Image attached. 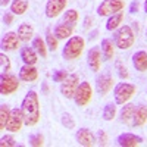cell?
I'll use <instances>...</instances> for the list:
<instances>
[{
  "instance_id": "5",
  "label": "cell",
  "mask_w": 147,
  "mask_h": 147,
  "mask_svg": "<svg viewBox=\"0 0 147 147\" xmlns=\"http://www.w3.org/2000/svg\"><path fill=\"white\" fill-rule=\"evenodd\" d=\"M80 85V77L77 74H69V75L60 82V93L65 99H74L75 91Z\"/></svg>"
},
{
  "instance_id": "20",
  "label": "cell",
  "mask_w": 147,
  "mask_h": 147,
  "mask_svg": "<svg viewBox=\"0 0 147 147\" xmlns=\"http://www.w3.org/2000/svg\"><path fill=\"white\" fill-rule=\"evenodd\" d=\"M134 110H136V106L132 103H128V105H124L121 109V122L125 125H132V118H134Z\"/></svg>"
},
{
  "instance_id": "15",
  "label": "cell",
  "mask_w": 147,
  "mask_h": 147,
  "mask_svg": "<svg viewBox=\"0 0 147 147\" xmlns=\"http://www.w3.org/2000/svg\"><path fill=\"white\" fill-rule=\"evenodd\" d=\"M75 138H77L78 144H81L84 147H91L94 144V136L88 128H80L75 134Z\"/></svg>"
},
{
  "instance_id": "30",
  "label": "cell",
  "mask_w": 147,
  "mask_h": 147,
  "mask_svg": "<svg viewBox=\"0 0 147 147\" xmlns=\"http://www.w3.org/2000/svg\"><path fill=\"white\" fill-rule=\"evenodd\" d=\"M57 37L55 34H52L50 31H47L46 32V43H47V47H49V50L50 52H56L57 50Z\"/></svg>"
},
{
  "instance_id": "38",
  "label": "cell",
  "mask_w": 147,
  "mask_h": 147,
  "mask_svg": "<svg viewBox=\"0 0 147 147\" xmlns=\"http://www.w3.org/2000/svg\"><path fill=\"white\" fill-rule=\"evenodd\" d=\"M3 22L6 25H12V22H13V13H12V12H6L3 15Z\"/></svg>"
},
{
  "instance_id": "12",
  "label": "cell",
  "mask_w": 147,
  "mask_h": 147,
  "mask_svg": "<svg viewBox=\"0 0 147 147\" xmlns=\"http://www.w3.org/2000/svg\"><path fill=\"white\" fill-rule=\"evenodd\" d=\"M19 43H21V38L18 32H13V31H9L6 34H3L2 37V49L6 52H13L19 47Z\"/></svg>"
},
{
  "instance_id": "34",
  "label": "cell",
  "mask_w": 147,
  "mask_h": 147,
  "mask_svg": "<svg viewBox=\"0 0 147 147\" xmlns=\"http://www.w3.org/2000/svg\"><path fill=\"white\" fill-rule=\"evenodd\" d=\"M0 66H2V71H3V72L10 71V60H9V57H7L5 53L0 55Z\"/></svg>"
},
{
  "instance_id": "17",
  "label": "cell",
  "mask_w": 147,
  "mask_h": 147,
  "mask_svg": "<svg viewBox=\"0 0 147 147\" xmlns=\"http://www.w3.org/2000/svg\"><path fill=\"white\" fill-rule=\"evenodd\" d=\"M21 59L25 65H35L37 60H38V53L35 52L34 47H22L21 49Z\"/></svg>"
},
{
  "instance_id": "11",
  "label": "cell",
  "mask_w": 147,
  "mask_h": 147,
  "mask_svg": "<svg viewBox=\"0 0 147 147\" xmlns=\"http://www.w3.org/2000/svg\"><path fill=\"white\" fill-rule=\"evenodd\" d=\"M87 63L93 72L100 71V66H102V49H100V46H94L88 50Z\"/></svg>"
},
{
  "instance_id": "10",
  "label": "cell",
  "mask_w": 147,
  "mask_h": 147,
  "mask_svg": "<svg viewBox=\"0 0 147 147\" xmlns=\"http://www.w3.org/2000/svg\"><path fill=\"white\" fill-rule=\"evenodd\" d=\"M68 0H47L44 12H46V16L47 18H57L66 7Z\"/></svg>"
},
{
  "instance_id": "18",
  "label": "cell",
  "mask_w": 147,
  "mask_h": 147,
  "mask_svg": "<svg viewBox=\"0 0 147 147\" xmlns=\"http://www.w3.org/2000/svg\"><path fill=\"white\" fill-rule=\"evenodd\" d=\"M132 65L137 71L146 72L147 71V52L138 50L132 55Z\"/></svg>"
},
{
  "instance_id": "40",
  "label": "cell",
  "mask_w": 147,
  "mask_h": 147,
  "mask_svg": "<svg viewBox=\"0 0 147 147\" xmlns=\"http://www.w3.org/2000/svg\"><path fill=\"white\" fill-rule=\"evenodd\" d=\"M91 21H93L91 16H87V18H85V24H84V28H85V30H87V28L91 25Z\"/></svg>"
},
{
  "instance_id": "27",
  "label": "cell",
  "mask_w": 147,
  "mask_h": 147,
  "mask_svg": "<svg viewBox=\"0 0 147 147\" xmlns=\"http://www.w3.org/2000/svg\"><path fill=\"white\" fill-rule=\"evenodd\" d=\"M32 47L35 49V52L38 53L41 57H46L47 56V43L41 38V37H35L32 40Z\"/></svg>"
},
{
  "instance_id": "19",
  "label": "cell",
  "mask_w": 147,
  "mask_h": 147,
  "mask_svg": "<svg viewBox=\"0 0 147 147\" xmlns=\"http://www.w3.org/2000/svg\"><path fill=\"white\" fill-rule=\"evenodd\" d=\"M147 122V106L140 105L134 110V118H132V125L134 127H143Z\"/></svg>"
},
{
  "instance_id": "22",
  "label": "cell",
  "mask_w": 147,
  "mask_h": 147,
  "mask_svg": "<svg viewBox=\"0 0 147 147\" xmlns=\"http://www.w3.org/2000/svg\"><path fill=\"white\" fill-rule=\"evenodd\" d=\"M122 19H124V12H116V13L110 15L107 22H106V30L107 31H113L118 30L122 24Z\"/></svg>"
},
{
  "instance_id": "13",
  "label": "cell",
  "mask_w": 147,
  "mask_h": 147,
  "mask_svg": "<svg viewBox=\"0 0 147 147\" xmlns=\"http://www.w3.org/2000/svg\"><path fill=\"white\" fill-rule=\"evenodd\" d=\"M141 143H143V138L136 136V134H131V132H124L121 136H118V138H116V144L121 147H134Z\"/></svg>"
},
{
  "instance_id": "39",
  "label": "cell",
  "mask_w": 147,
  "mask_h": 147,
  "mask_svg": "<svg viewBox=\"0 0 147 147\" xmlns=\"http://www.w3.org/2000/svg\"><path fill=\"white\" fill-rule=\"evenodd\" d=\"M138 9H140L138 2H132V3H131V7H129V12H131V13H137Z\"/></svg>"
},
{
  "instance_id": "2",
  "label": "cell",
  "mask_w": 147,
  "mask_h": 147,
  "mask_svg": "<svg viewBox=\"0 0 147 147\" xmlns=\"http://www.w3.org/2000/svg\"><path fill=\"white\" fill-rule=\"evenodd\" d=\"M84 47H85V41H84L82 37L72 35L68 38V41L65 43V46L62 49V56L66 60H75L81 56Z\"/></svg>"
},
{
  "instance_id": "3",
  "label": "cell",
  "mask_w": 147,
  "mask_h": 147,
  "mask_svg": "<svg viewBox=\"0 0 147 147\" xmlns=\"http://www.w3.org/2000/svg\"><path fill=\"white\" fill-rule=\"evenodd\" d=\"M113 43L121 50H128L132 44L136 43V34H134L132 28L129 25H121L113 37Z\"/></svg>"
},
{
  "instance_id": "41",
  "label": "cell",
  "mask_w": 147,
  "mask_h": 147,
  "mask_svg": "<svg viewBox=\"0 0 147 147\" xmlns=\"http://www.w3.org/2000/svg\"><path fill=\"white\" fill-rule=\"evenodd\" d=\"M9 3V0H2V6H6Z\"/></svg>"
},
{
  "instance_id": "4",
  "label": "cell",
  "mask_w": 147,
  "mask_h": 147,
  "mask_svg": "<svg viewBox=\"0 0 147 147\" xmlns=\"http://www.w3.org/2000/svg\"><path fill=\"white\" fill-rule=\"evenodd\" d=\"M137 88L134 84L129 82H119L113 88V96H115V103L116 105H125L131 97L136 94Z\"/></svg>"
},
{
  "instance_id": "29",
  "label": "cell",
  "mask_w": 147,
  "mask_h": 147,
  "mask_svg": "<svg viewBox=\"0 0 147 147\" xmlns=\"http://www.w3.org/2000/svg\"><path fill=\"white\" fill-rule=\"evenodd\" d=\"M105 121H112L116 116V105L113 103H107L103 109V113H102Z\"/></svg>"
},
{
  "instance_id": "16",
  "label": "cell",
  "mask_w": 147,
  "mask_h": 147,
  "mask_svg": "<svg viewBox=\"0 0 147 147\" xmlns=\"http://www.w3.org/2000/svg\"><path fill=\"white\" fill-rule=\"evenodd\" d=\"M38 78V71L34 65H24L19 69V80L25 82H32Z\"/></svg>"
},
{
  "instance_id": "36",
  "label": "cell",
  "mask_w": 147,
  "mask_h": 147,
  "mask_svg": "<svg viewBox=\"0 0 147 147\" xmlns=\"http://www.w3.org/2000/svg\"><path fill=\"white\" fill-rule=\"evenodd\" d=\"M66 77H68V74H66L65 71H56V72L53 74V81H55V82H62Z\"/></svg>"
},
{
  "instance_id": "43",
  "label": "cell",
  "mask_w": 147,
  "mask_h": 147,
  "mask_svg": "<svg viewBox=\"0 0 147 147\" xmlns=\"http://www.w3.org/2000/svg\"><path fill=\"white\" fill-rule=\"evenodd\" d=\"M146 37H147V28H146Z\"/></svg>"
},
{
  "instance_id": "31",
  "label": "cell",
  "mask_w": 147,
  "mask_h": 147,
  "mask_svg": "<svg viewBox=\"0 0 147 147\" xmlns=\"http://www.w3.org/2000/svg\"><path fill=\"white\" fill-rule=\"evenodd\" d=\"M60 122H62V125H63L65 128H68V129H74V128H75L74 118H72V115L68 113V112H65V113L62 115V118H60Z\"/></svg>"
},
{
  "instance_id": "23",
  "label": "cell",
  "mask_w": 147,
  "mask_h": 147,
  "mask_svg": "<svg viewBox=\"0 0 147 147\" xmlns=\"http://www.w3.org/2000/svg\"><path fill=\"white\" fill-rule=\"evenodd\" d=\"M18 35H19L21 41H30L32 38V35H34V28L30 25V24L24 22L18 27Z\"/></svg>"
},
{
  "instance_id": "25",
  "label": "cell",
  "mask_w": 147,
  "mask_h": 147,
  "mask_svg": "<svg viewBox=\"0 0 147 147\" xmlns=\"http://www.w3.org/2000/svg\"><path fill=\"white\" fill-rule=\"evenodd\" d=\"M28 0H13L10 3V12L13 15H24L28 10Z\"/></svg>"
},
{
  "instance_id": "6",
  "label": "cell",
  "mask_w": 147,
  "mask_h": 147,
  "mask_svg": "<svg viewBox=\"0 0 147 147\" xmlns=\"http://www.w3.org/2000/svg\"><path fill=\"white\" fill-rule=\"evenodd\" d=\"M91 96H93V88H91L90 82H87V81L80 82L78 88L75 91V96H74V102L77 103V106L84 107V106H87L90 103Z\"/></svg>"
},
{
  "instance_id": "42",
  "label": "cell",
  "mask_w": 147,
  "mask_h": 147,
  "mask_svg": "<svg viewBox=\"0 0 147 147\" xmlns=\"http://www.w3.org/2000/svg\"><path fill=\"white\" fill-rule=\"evenodd\" d=\"M144 12L147 13V0H144Z\"/></svg>"
},
{
  "instance_id": "7",
  "label": "cell",
  "mask_w": 147,
  "mask_h": 147,
  "mask_svg": "<svg viewBox=\"0 0 147 147\" xmlns=\"http://www.w3.org/2000/svg\"><path fill=\"white\" fill-rule=\"evenodd\" d=\"M19 87V81L15 75H12L9 72H2L0 77V94L9 96L12 93H15Z\"/></svg>"
},
{
  "instance_id": "24",
  "label": "cell",
  "mask_w": 147,
  "mask_h": 147,
  "mask_svg": "<svg viewBox=\"0 0 147 147\" xmlns=\"http://www.w3.org/2000/svg\"><path fill=\"white\" fill-rule=\"evenodd\" d=\"M100 49H102V55L106 60L112 59L113 55H115V43L109 38H105L100 44Z\"/></svg>"
},
{
  "instance_id": "33",
  "label": "cell",
  "mask_w": 147,
  "mask_h": 147,
  "mask_svg": "<svg viewBox=\"0 0 147 147\" xmlns=\"http://www.w3.org/2000/svg\"><path fill=\"white\" fill-rule=\"evenodd\" d=\"M0 146L2 147H13V146H16L13 136H3L2 138H0Z\"/></svg>"
},
{
  "instance_id": "35",
  "label": "cell",
  "mask_w": 147,
  "mask_h": 147,
  "mask_svg": "<svg viewBox=\"0 0 147 147\" xmlns=\"http://www.w3.org/2000/svg\"><path fill=\"white\" fill-rule=\"evenodd\" d=\"M116 69H118V75L122 78V80H127L128 77H129V74H128V69L122 65L121 62H118L116 63Z\"/></svg>"
},
{
  "instance_id": "9",
  "label": "cell",
  "mask_w": 147,
  "mask_h": 147,
  "mask_svg": "<svg viewBox=\"0 0 147 147\" xmlns=\"http://www.w3.org/2000/svg\"><path fill=\"white\" fill-rule=\"evenodd\" d=\"M24 124H25V121H24V112H22V109L21 107L12 109V113H10L7 125H6V129L9 132H19Z\"/></svg>"
},
{
  "instance_id": "37",
  "label": "cell",
  "mask_w": 147,
  "mask_h": 147,
  "mask_svg": "<svg viewBox=\"0 0 147 147\" xmlns=\"http://www.w3.org/2000/svg\"><path fill=\"white\" fill-rule=\"evenodd\" d=\"M97 138H99V143L102 146H106L107 144V136H106V132L103 129H99L97 131Z\"/></svg>"
},
{
  "instance_id": "1",
  "label": "cell",
  "mask_w": 147,
  "mask_h": 147,
  "mask_svg": "<svg viewBox=\"0 0 147 147\" xmlns=\"http://www.w3.org/2000/svg\"><path fill=\"white\" fill-rule=\"evenodd\" d=\"M21 109L24 112V121H25L27 127H34L38 124V121L41 118L40 113V103H38V96L34 90L28 91L27 96L24 97Z\"/></svg>"
},
{
  "instance_id": "28",
  "label": "cell",
  "mask_w": 147,
  "mask_h": 147,
  "mask_svg": "<svg viewBox=\"0 0 147 147\" xmlns=\"http://www.w3.org/2000/svg\"><path fill=\"white\" fill-rule=\"evenodd\" d=\"M78 18H80V13H78L75 9H68V10H65L62 21H63L65 24H68V25L75 27L77 22H78Z\"/></svg>"
},
{
  "instance_id": "21",
  "label": "cell",
  "mask_w": 147,
  "mask_h": 147,
  "mask_svg": "<svg viewBox=\"0 0 147 147\" xmlns=\"http://www.w3.org/2000/svg\"><path fill=\"white\" fill-rule=\"evenodd\" d=\"M74 28H75V27L68 25V24H65V22L62 21L60 24H57V25H56V28H55V32H53V34L57 37L59 40H65V38H69V37L72 35Z\"/></svg>"
},
{
  "instance_id": "32",
  "label": "cell",
  "mask_w": 147,
  "mask_h": 147,
  "mask_svg": "<svg viewBox=\"0 0 147 147\" xmlns=\"http://www.w3.org/2000/svg\"><path fill=\"white\" fill-rule=\"evenodd\" d=\"M28 143H30V146H32V147H40V146L44 144V137L41 136L40 132H38V134H32V136H30Z\"/></svg>"
},
{
  "instance_id": "26",
  "label": "cell",
  "mask_w": 147,
  "mask_h": 147,
  "mask_svg": "<svg viewBox=\"0 0 147 147\" xmlns=\"http://www.w3.org/2000/svg\"><path fill=\"white\" fill-rule=\"evenodd\" d=\"M12 113V109L9 107V105H2L0 106V129H6V125L9 122Z\"/></svg>"
},
{
  "instance_id": "14",
  "label": "cell",
  "mask_w": 147,
  "mask_h": 147,
  "mask_svg": "<svg viewBox=\"0 0 147 147\" xmlns=\"http://www.w3.org/2000/svg\"><path fill=\"white\" fill-rule=\"evenodd\" d=\"M112 85H113V78L110 75H107V74H102V75L97 78L96 88L100 93V96H106L110 90H112Z\"/></svg>"
},
{
  "instance_id": "8",
  "label": "cell",
  "mask_w": 147,
  "mask_h": 147,
  "mask_svg": "<svg viewBox=\"0 0 147 147\" xmlns=\"http://www.w3.org/2000/svg\"><path fill=\"white\" fill-rule=\"evenodd\" d=\"M124 6V0H103L97 7V13H99V16H110L116 12H121Z\"/></svg>"
}]
</instances>
